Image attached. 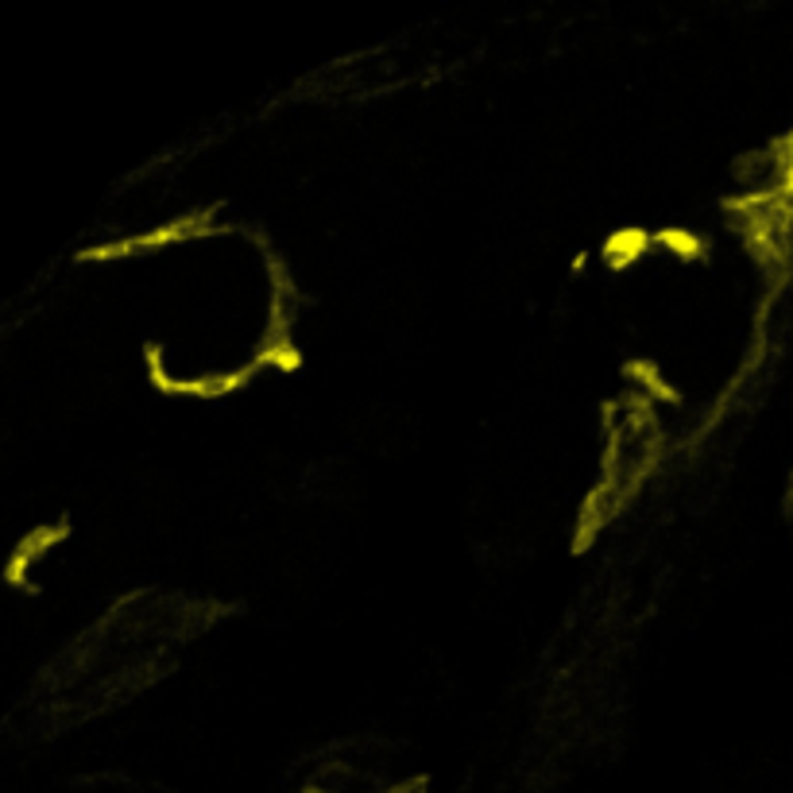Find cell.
Listing matches in <instances>:
<instances>
[{
  "label": "cell",
  "instance_id": "4",
  "mask_svg": "<svg viewBox=\"0 0 793 793\" xmlns=\"http://www.w3.org/2000/svg\"><path fill=\"white\" fill-rule=\"evenodd\" d=\"M655 245L670 248V253L681 256V260H697V256L704 253V240L697 237V233H689V229H662L655 237Z\"/></svg>",
  "mask_w": 793,
  "mask_h": 793
},
{
  "label": "cell",
  "instance_id": "2",
  "mask_svg": "<svg viewBox=\"0 0 793 793\" xmlns=\"http://www.w3.org/2000/svg\"><path fill=\"white\" fill-rule=\"evenodd\" d=\"M66 538H70V523L66 519L43 523V527H31L12 546L4 569H0V580H4L8 588H20V593H35V585H31V565H35L43 554H51V549L59 546V542H66Z\"/></svg>",
  "mask_w": 793,
  "mask_h": 793
},
{
  "label": "cell",
  "instance_id": "3",
  "mask_svg": "<svg viewBox=\"0 0 793 793\" xmlns=\"http://www.w3.org/2000/svg\"><path fill=\"white\" fill-rule=\"evenodd\" d=\"M655 245V237H647L642 229H624L616 233V237H608V245H604V256H608L611 267H627L639 260L647 248Z\"/></svg>",
  "mask_w": 793,
  "mask_h": 793
},
{
  "label": "cell",
  "instance_id": "1",
  "mask_svg": "<svg viewBox=\"0 0 793 793\" xmlns=\"http://www.w3.org/2000/svg\"><path fill=\"white\" fill-rule=\"evenodd\" d=\"M206 222H209V214L178 217V222L163 225V229H155V233H140V237L113 240V245L82 248V253H78V260H82V264H105V260H124V256H136V253H155V248H167V245H175V240L194 237V233H198Z\"/></svg>",
  "mask_w": 793,
  "mask_h": 793
}]
</instances>
